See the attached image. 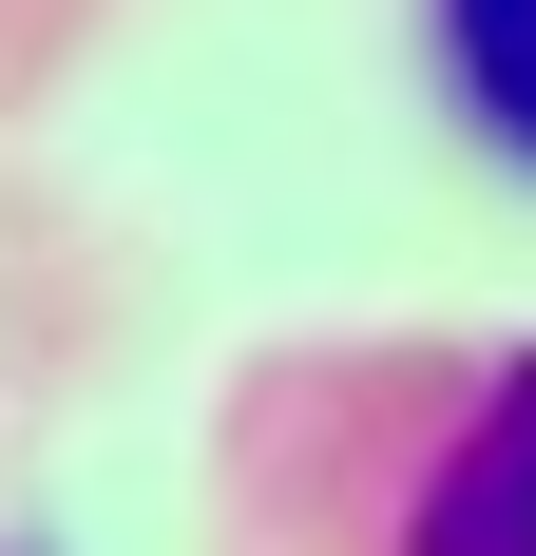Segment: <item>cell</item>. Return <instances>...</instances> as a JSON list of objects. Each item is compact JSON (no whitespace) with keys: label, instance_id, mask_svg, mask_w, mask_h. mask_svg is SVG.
<instances>
[{"label":"cell","instance_id":"obj_1","mask_svg":"<svg viewBox=\"0 0 536 556\" xmlns=\"http://www.w3.org/2000/svg\"><path fill=\"white\" fill-rule=\"evenodd\" d=\"M403 556H536V365H498V384H480V422L441 442Z\"/></svg>","mask_w":536,"mask_h":556},{"label":"cell","instance_id":"obj_2","mask_svg":"<svg viewBox=\"0 0 536 556\" xmlns=\"http://www.w3.org/2000/svg\"><path fill=\"white\" fill-rule=\"evenodd\" d=\"M441 77H460V115L536 173V0H441Z\"/></svg>","mask_w":536,"mask_h":556}]
</instances>
